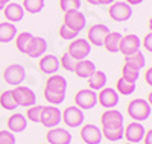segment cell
I'll list each match as a JSON object with an SVG mask.
<instances>
[{"mask_svg":"<svg viewBox=\"0 0 152 144\" xmlns=\"http://www.w3.org/2000/svg\"><path fill=\"white\" fill-rule=\"evenodd\" d=\"M38 68L44 74H55L59 70V59L55 55H43L38 61Z\"/></svg>","mask_w":152,"mask_h":144,"instance_id":"cell-19","label":"cell"},{"mask_svg":"<svg viewBox=\"0 0 152 144\" xmlns=\"http://www.w3.org/2000/svg\"><path fill=\"white\" fill-rule=\"evenodd\" d=\"M138 76H140V70H137L135 67H132V65H129V64H123V67H122V76L120 77H123L125 81H128V82H137V79H138Z\"/></svg>","mask_w":152,"mask_h":144,"instance_id":"cell-31","label":"cell"},{"mask_svg":"<svg viewBox=\"0 0 152 144\" xmlns=\"http://www.w3.org/2000/svg\"><path fill=\"white\" fill-rule=\"evenodd\" d=\"M125 144H134V143H125Z\"/></svg>","mask_w":152,"mask_h":144,"instance_id":"cell-48","label":"cell"},{"mask_svg":"<svg viewBox=\"0 0 152 144\" xmlns=\"http://www.w3.org/2000/svg\"><path fill=\"white\" fill-rule=\"evenodd\" d=\"M78 32H75V31H72V29H69L66 24H61V28H59V36L62 38V40H69V41H72V40H75V38H78Z\"/></svg>","mask_w":152,"mask_h":144,"instance_id":"cell-37","label":"cell"},{"mask_svg":"<svg viewBox=\"0 0 152 144\" xmlns=\"http://www.w3.org/2000/svg\"><path fill=\"white\" fill-rule=\"evenodd\" d=\"M148 102H149V103L152 102V93H149V94H148Z\"/></svg>","mask_w":152,"mask_h":144,"instance_id":"cell-46","label":"cell"},{"mask_svg":"<svg viewBox=\"0 0 152 144\" xmlns=\"http://www.w3.org/2000/svg\"><path fill=\"white\" fill-rule=\"evenodd\" d=\"M140 46H142L140 38L134 33H129V35L122 36V40L119 43V52L123 56H128V55L135 53L137 50H140Z\"/></svg>","mask_w":152,"mask_h":144,"instance_id":"cell-13","label":"cell"},{"mask_svg":"<svg viewBox=\"0 0 152 144\" xmlns=\"http://www.w3.org/2000/svg\"><path fill=\"white\" fill-rule=\"evenodd\" d=\"M100 132H102V137H105L111 143L120 141L123 138V127H119V129H105V127H102Z\"/></svg>","mask_w":152,"mask_h":144,"instance_id":"cell-32","label":"cell"},{"mask_svg":"<svg viewBox=\"0 0 152 144\" xmlns=\"http://www.w3.org/2000/svg\"><path fill=\"white\" fill-rule=\"evenodd\" d=\"M145 79H146V84H148V85H152V68H151V67L146 70Z\"/></svg>","mask_w":152,"mask_h":144,"instance_id":"cell-41","label":"cell"},{"mask_svg":"<svg viewBox=\"0 0 152 144\" xmlns=\"http://www.w3.org/2000/svg\"><path fill=\"white\" fill-rule=\"evenodd\" d=\"M64 24L67 26L69 29L75 31V32H81L85 29V24H87V18L85 15L79 9H72L64 12Z\"/></svg>","mask_w":152,"mask_h":144,"instance_id":"cell-8","label":"cell"},{"mask_svg":"<svg viewBox=\"0 0 152 144\" xmlns=\"http://www.w3.org/2000/svg\"><path fill=\"white\" fill-rule=\"evenodd\" d=\"M47 144H70L72 143V134L67 129L62 127H52L49 129V132L46 134Z\"/></svg>","mask_w":152,"mask_h":144,"instance_id":"cell-17","label":"cell"},{"mask_svg":"<svg viewBox=\"0 0 152 144\" xmlns=\"http://www.w3.org/2000/svg\"><path fill=\"white\" fill-rule=\"evenodd\" d=\"M108 15L111 20L119 21V23L128 21L132 17V6L128 5L126 2H114L108 8Z\"/></svg>","mask_w":152,"mask_h":144,"instance_id":"cell-3","label":"cell"},{"mask_svg":"<svg viewBox=\"0 0 152 144\" xmlns=\"http://www.w3.org/2000/svg\"><path fill=\"white\" fill-rule=\"evenodd\" d=\"M62 120L61 117V109H58L53 105H47V106H43L41 109V115H40V123L47 127V129H52L56 127Z\"/></svg>","mask_w":152,"mask_h":144,"instance_id":"cell-6","label":"cell"},{"mask_svg":"<svg viewBox=\"0 0 152 144\" xmlns=\"http://www.w3.org/2000/svg\"><path fill=\"white\" fill-rule=\"evenodd\" d=\"M44 144H46V143H44Z\"/></svg>","mask_w":152,"mask_h":144,"instance_id":"cell-49","label":"cell"},{"mask_svg":"<svg viewBox=\"0 0 152 144\" xmlns=\"http://www.w3.org/2000/svg\"><path fill=\"white\" fill-rule=\"evenodd\" d=\"M47 50V41L46 38L43 36H32L31 41L28 44V49H26V53L29 58H41Z\"/></svg>","mask_w":152,"mask_h":144,"instance_id":"cell-16","label":"cell"},{"mask_svg":"<svg viewBox=\"0 0 152 144\" xmlns=\"http://www.w3.org/2000/svg\"><path fill=\"white\" fill-rule=\"evenodd\" d=\"M3 8H5V6H3L2 3H0V11H3Z\"/></svg>","mask_w":152,"mask_h":144,"instance_id":"cell-47","label":"cell"},{"mask_svg":"<svg viewBox=\"0 0 152 144\" xmlns=\"http://www.w3.org/2000/svg\"><path fill=\"white\" fill-rule=\"evenodd\" d=\"M44 99L49 102V105L56 106V105H61L66 100V94H56V93H50V91L44 89Z\"/></svg>","mask_w":152,"mask_h":144,"instance_id":"cell-35","label":"cell"},{"mask_svg":"<svg viewBox=\"0 0 152 144\" xmlns=\"http://www.w3.org/2000/svg\"><path fill=\"white\" fill-rule=\"evenodd\" d=\"M81 140L85 143V144H100L102 141V132H100V127H97L96 124H91V123H87L81 127Z\"/></svg>","mask_w":152,"mask_h":144,"instance_id":"cell-14","label":"cell"},{"mask_svg":"<svg viewBox=\"0 0 152 144\" xmlns=\"http://www.w3.org/2000/svg\"><path fill=\"white\" fill-rule=\"evenodd\" d=\"M97 102H99V105H100L102 108H105V109H113V108H116L117 105H119L120 97H119L117 91L114 89V88L105 87V88H102V89L99 91Z\"/></svg>","mask_w":152,"mask_h":144,"instance_id":"cell-11","label":"cell"},{"mask_svg":"<svg viewBox=\"0 0 152 144\" xmlns=\"http://www.w3.org/2000/svg\"><path fill=\"white\" fill-rule=\"evenodd\" d=\"M108 32H110L108 26H105V24H93L87 31V41L91 46L100 47V46H104V40L108 35Z\"/></svg>","mask_w":152,"mask_h":144,"instance_id":"cell-10","label":"cell"},{"mask_svg":"<svg viewBox=\"0 0 152 144\" xmlns=\"http://www.w3.org/2000/svg\"><path fill=\"white\" fill-rule=\"evenodd\" d=\"M0 106L6 111H14L18 108V105L14 99V94H12V89H6L0 94Z\"/></svg>","mask_w":152,"mask_h":144,"instance_id":"cell-26","label":"cell"},{"mask_svg":"<svg viewBox=\"0 0 152 144\" xmlns=\"http://www.w3.org/2000/svg\"><path fill=\"white\" fill-rule=\"evenodd\" d=\"M0 144H15V135L8 129L0 130Z\"/></svg>","mask_w":152,"mask_h":144,"instance_id":"cell-38","label":"cell"},{"mask_svg":"<svg viewBox=\"0 0 152 144\" xmlns=\"http://www.w3.org/2000/svg\"><path fill=\"white\" fill-rule=\"evenodd\" d=\"M128 115L134 121H146L151 114H152V108H151V103L145 99H134L128 103Z\"/></svg>","mask_w":152,"mask_h":144,"instance_id":"cell-1","label":"cell"},{"mask_svg":"<svg viewBox=\"0 0 152 144\" xmlns=\"http://www.w3.org/2000/svg\"><path fill=\"white\" fill-rule=\"evenodd\" d=\"M143 46H145V49H146V52H152V33L151 32H148L146 33V36H145V40H143Z\"/></svg>","mask_w":152,"mask_h":144,"instance_id":"cell-39","label":"cell"},{"mask_svg":"<svg viewBox=\"0 0 152 144\" xmlns=\"http://www.w3.org/2000/svg\"><path fill=\"white\" fill-rule=\"evenodd\" d=\"M46 2L44 0H23V9L29 14H40L44 9Z\"/></svg>","mask_w":152,"mask_h":144,"instance_id":"cell-29","label":"cell"},{"mask_svg":"<svg viewBox=\"0 0 152 144\" xmlns=\"http://www.w3.org/2000/svg\"><path fill=\"white\" fill-rule=\"evenodd\" d=\"M34 35L31 33V32H21V33H17V36L14 38L15 40V47H17V50L20 52V53H26V49H28V44H29V41H31V38H32Z\"/></svg>","mask_w":152,"mask_h":144,"instance_id":"cell-30","label":"cell"},{"mask_svg":"<svg viewBox=\"0 0 152 144\" xmlns=\"http://www.w3.org/2000/svg\"><path fill=\"white\" fill-rule=\"evenodd\" d=\"M61 117H62V121L66 123V126L69 127H79L84 124V112L82 109H79L78 106H69L66 108L64 111L61 112Z\"/></svg>","mask_w":152,"mask_h":144,"instance_id":"cell-9","label":"cell"},{"mask_svg":"<svg viewBox=\"0 0 152 144\" xmlns=\"http://www.w3.org/2000/svg\"><path fill=\"white\" fill-rule=\"evenodd\" d=\"M67 53L76 61L87 59V56L91 53V44L85 38H75L67 47Z\"/></svg>","mask_w":152,"mask_h":144,"instance_id":"cell-2","label":"cell"},{"mask_svg":"<svg viewBox=\"0 0 152 144\" xmlns=\"http://www.w3.org/2000/svg\"><path fill=\"white\" fill-rule=\"evenodd\" d=\"M8 130H11L12 134H18V132H23V130H26L28 127V120H26V117H24L23 114L20 112H15V114H12L8 121Z\"/></svg>","mask_w":152,"mask_h":144,"instance_id":"cell-21","label":"cell"},{"mask_svg":"<svg viewBox=\"0 0 152 144\" xmlns=\"http://www.w3.org/2000/svg\"><path fill=\"white\" fill-rule=\"evenodd\" d=\"M145 132L146 129L140 121H132L126 127H123V137L128 140V143H134V144H138L143 140Z\"/></svg>","mask_w":152,"mask_h":144,"instance_id":"cell-15","label":"cell"},{"mask_svg":"<svg viewBox=\"0 0 152 144\" xmlns=\"http://www.w3.org/2000/svg\"><path fill=\"white\" fill-rule=\"evenodd\" d=\"M94 71H96V65H94L93 61L81 59V61L76 62L73 73H76V76L81 77V79H88V77H90Z\"/></svg>","mask_w":152,"mask_h":144,"instance_id":"cell-22","label":"cell"},{"mask_svg":"<svg viewBox=\"0 0 152 144\" xmlns=\"http://www.w3.org/2000/svg\"><path fill=\"white\" fill-rule=\"evenodd\" d=\"M59 8L67 12L72 9H79L81 8V0H59Z\"/></svg>","mask_w":152,"mask_h":144,"instance_id":"cell-36","label":"cell"},{"mask_svg":"<svg viewBox=\"0 0 152 144\" xmlns=\"http://www.w3.org/2000/svg\"><path fill=\"white\" fill-rule=\"evenodd\" d=\"M128 5H131V6H135V5H140V3H143V0H125Z\"/></svg>","mask_w":152,"mask_h":144,"instance_id":"cell-42","label":"cell"},{"mask_svg":"<svg viewBox=\"0 0 152 144\" xmlns=\"http://www.w3.org/2000/svg\"><path fill=\"white\" fill-rule=\"evenodd\" d=\"M58 59H59V67H62L66 71H75V65H76L78 61H76L75 58H72L67 52Z\"/></svg>","mask_w":152,"mask_h":144,"instance_id":"cell-34","label":"cell"},{"mask_svg":"<svg viewBox=\"0 0 152 144\" xmlns=\"http://www.w3.org/2000/svg\"><path fill=\"white\" fill-rule=\"evenodd\" d=\"M122 40V33L120 32H108V35L104 40V47L110 53H117L119 52V43Z\"/></svg>","mask_w":152,"mask_h":144,"instance_id":"cell-25","label":"cell"},{"mask_svg":"<svg viewBox=\"0 0 152 144\" xmlns=\"http://www.w3.org/2000/svg\"><path fill=\"white\" fill-rule=\"evenodd\" d=\"M9 2H11V0H0V3H2L3 6H5V5H8Z\"/></svg>","mask_w":152,"mask_h":144,"instance_id":"cell-45","label":"cell"},{"mask_svg":"<svg viewBox=\"0 0 152 144\" xmlns=\"http://www.w3.org/2000/svg\"><path fill=\"white\" fill-rule=\"evenodd\" d=\"M87 81H88V87H90V89H93V91H100L102 88H105L108 79H107V74H105L102 70H96Z\"/></svg>","mask_w":152,"mask_h":144,"instance_id":"cell-24","label":"cell"},{"mask_svg":"<svg viewBox=\"0 0 152 144\" xmlns=\"http://www.w3.org/2000/svg\"><path fill=\"white\" fill-rule=\"evenodd\" d=\"M3 79L8 85H21L26 79V70L20 64H11L3 70Z\"/></svg>","mask_w":152,"mask_h":144,"instance_id":"cell-7","label":"cell"},{"mask_svg":"<svg viewBox=\"0 0 152 144\" xmlns=\"http://www.w3.org/2000/svg\"><path fill=\"white\" fill-rule=\"evenodd\" d=\"M15 36H17V28H15L14 23H9V21L0 23V43L8 44L14 40Z\"/></svg>","mask_w":152,"mask_h":144,"instance_id":"cell-23","label":"cell"},{"mask_svg":"<svg viewBox=\"0 0 152 144\" xmlns=\"http://www.w3.org/2000/svg\"><path fill=\"white\" fill-rule=\"evenodd\" d=\"M75 105L79 109H93L97 105V93L90 88H84L79 89L75 94Z\"/></svg>","mask_w":152,"mask_h":144,"instance_id":"cell-5","label":"cell"},{"mask_svg":"<svg viewBox=\"0 0 152 144\" xmlns=\"http://www.w3.org/2000/svg\"><path fill=\"white\" fill-rule=\"evenodd\" d=\"M12 94H14V99H15L18 106L29 108V106L37 105V96L34 93V89L29 88V87L17 85L14 89H12Z\"/></svg>","mask_w":152,"mask_h":144,"instance_id":"cell-4","label":"cell"},{"mask_svg":"<svg viewBox=\"0 0 152 144\" xmlns=\"http://www.w3.org/2000/svg\"><path fill=\"white\" fill-rule=\"evenodd\" d=\"M143 141H145V144H152V130L151 129L148 130V132H145Z\"/></svg>","mask_w":152,"mask_h":144,"instance_id":"cell-40","label":"cell"},{"mask_svg":"<svg viewBox=\"0 0 152 144\" xmlns=\"http://www.w3.org/2000/svg\"><path fill=\"white\" fill-rule=\"evenodd\" d=\"M85 2H87L88 5H93V6H94V5H99L97 0H85Z\"/></svg>","mask_w":152,"mask_h":144,"instance_id":"cell-44","label":"cell"},{"mask_svg":"<svg viewBox=\"0 0 152 144\" xmlns=\"http://www.w3.org/2000/svg\"><path fill=\"white\" fill-rule=\"evenodd\" d=\"M116 91H117L119 96H131L135 91V84L125 81L123 77H119L117 82H116Z\"/></svg>","mask_w":152,"mask_h":144,"instance_id":"cell-27","label":"cell"},{"mask_svg":"<svg viewBox=\"0 0 152 144\" xmlns=\"http://www.w3.org/2000/svg\"><path fill=\"white\" fill-rule=\"evenodd\" d=\"M125 62H126V64H129V65H132V67H135L137 70H142L145 65H146L145 55L142 53L140 50H137L135 53H132V55L125 56Z\"/></svg>","mask_w":152,"mask_h":144,"instance_id":"cell-28","label":"cell"},{"mask_svg":"<svg viewBox=\"0 0 152 144\" xmlns=\"http://www.w3.org/2000/svg\"><path fill=\"white\" fill-rule=\"evenodd\" d=\"M41 109H43V105H34V106H29L28 111H26V120L34 121V123H40Z\"/></svg>","mask_w":152,"mask_h":144,"instance_id":"cell-33","label":"cell"},{"mask_svg":"<svg viewBox=\"0 0 152 144\" xmlns=\"http://www.w3.org/2000/svg\"><path fill=\"white\" fill-rule=\"evenodd\" d=\"M3 14H5V18L9 21V23H18L23 20L24 17V9L20 3H14V2H9L8 5H5L3 8Z\"/></svg>","mask_w":152,"mask_h":144,"instance_id":"cell-20","label":"cell"},{"mask_svg":"<svg viewBox=\"0 0 152 144\" xmlns=\"http://www.w3.org/2000/svg\"><path fill=\"white\" fill-rule=\"evenodd\" d=\"M50 93H56V94H66L67 91V79L61 74H50L49 79L46 82V88Z\"/></svg>","mask_w":152,"mask_h":144,"instance_id":"cell-18","label":"cell"},{"mask_svg":"<svg viewBox=\"0 0 152 144\" xmlns=\"http://www.w3.org/2000/svg\"><path fill=\"white\" fill-rule=\"evenodd\" d=\"M99 2V5H105V6H110L111 3H114L116 0H97Z\"/></svg>","mask_w":152,"mask_h":144,"instance_id":"cell-43","label":"cell"},{"mask_svg":"<svg viewBox=\"0 0 152 144\" xmlns=\"http://www.w3.org/2000/svg\"><path fill=\"white\" fill-rule=\"evenodd\" d=\"M100 124L105 129L123 127V114L117 109H107L102 115H100Z\"/></svg>","mask_w":152,"mask_h":144,"instance_id":"cell-12","label":"cell"}]
</instances>
